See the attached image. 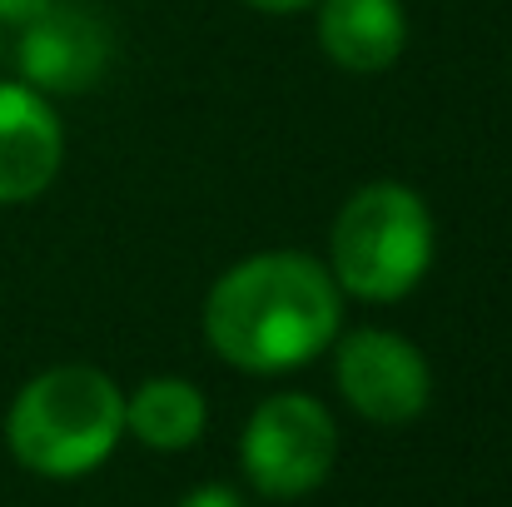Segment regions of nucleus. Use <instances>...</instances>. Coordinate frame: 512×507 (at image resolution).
<instances>
[{
    "label": "nucleus",
    "instance_id": "1",
    "mask_svg": "<svg viewBox=\"0 0 512 507\" xmlns=\"http://www.w3.org/2000/svg\"><path fill=\"white\" fill-rule=\"evenodd\" d=\"M204 334L234 368H299L339 334V284L304 254H254L209 289Z\"/></svg>",
    "mask_w": 512,
    "mask_h": 507
},
{
    "label": "nucleus",
    "instance_id": "2",
    "mask_svg": "<svg viewBox=\"0 0 512 507\" xmlns=\"http://www.w3.org/2000/svg\"><path fill=\"white\" fill-rule=\"evenodd\" d=\"M125 433L120 388L85 363H65L20 388L5 418L15 463L40 478H80L100 468Z\"/></svg>",
    "mask_w": 512,
    "mask_h": 507
},
{
    "label": "nucleus",
    "instance_id": "3",
    "mask_svg": "<svg viewBox=\"0 0 512 507\" xmlns=\"http://www.w3.org/2000/svg\"><path fill=\"white\" fill-rule=\"evenodd\" d=\"M433 264V214L408 184H368L334 219L329 274L353 299L388 304L423 284Z\"/></svg>",
    "mask_w": 512,
    "mask_h": 507
},
{
    "label": "nucleus",
    "instance_id": "4",
    "mask_svg": "<svg viewBox=\"0 0 512 507\" xmlns=\"http://www.w3.org/2000/svg\"><path fill=\"white\" fill-rule=\"evenodd\" d=\"M244 473L269 498H304L314 493L339 458V428L319 398L279 393L254 408L244 428Z\"/></svg>",
    "mask_w": 512,
    "mask_h": 507
},
{
    "label": "nucleus",
    "instance_id": "5",
    "mask_svg": "<svg viewBox=\"0 0 512 507\" xmlns=\"http://www.w3.org/2000/svg\"><path fill=\"white\" fill-rule=\"evenodd\" d=\"M339 388L368 423H408L428 408L433 373L408 338L388 329H353L339 343Z\"/></svg>",
    "mask_w": 512,
    "mask_h": 507
},
{
    "label": "nucleus",
    "instance_id": "6",
    "mask_svg": "<svg viewBox=\"0 0 512 507\" xmlns=\"http://www.w3.org/2000/svg\"><path fill=\"white\" fill-rule=\"evenodd\" d=\"M15 65L30 90L50 95H80L90 90L110 65V30L105 20L80 0H50L30 25H20Z\"/></svg>",
    "mask_w": 512,
    "mask_h": 507
},
{
    "label": "nucleus",
    "instance_id": "7",
    "mask_svg": "<svg viewBox=\"0 0 512 507\" xmlns=\"http://www.w3.org/2000/svg\"><path fill=\"white\" fill-rule=\"evenodd\" d=\"M65 135L40 90L30 85H0V204H25L45 194V184L60 174Z\"/></svg>",
    "mask_w": 512,
    "mask_h": 507
},
{
    "label": "nucleus",
    "instance_id": "8",
    "mask_svg": "<svg viewBox=\"0 0 512 507\" xmlns=\"http://www.w3.org/2000/svg\"><path fill=\"white\" fill-rule=\"evenodd\" d=\"M319 40L329 60L353 75H383L408 40V15L398 0H324Z\"/></svg>",
    "mask_w": 512,
    "mask_h": 507
},
{
    "label": "nucleus",
    "instance_id": "9",
    "mask_svg": "<svg viewBox=\"0 0 512 507\" xmlns=\"http://www.w3.org/2000/svg\"><path fill=\"white\" fill-rule=\"evenodd\" d=\"M125 428L160 453H179L204 433V398L184 378H150L125 403Z\"/></svg>",
    "mask_w": 512,
    "mask_h": 507
},
{
    "label": "nucleus",
    "instance_id": "10",
    "mask_svg": "<svg viewBox=\"0 0 512 507\" xmlns=\"http://www.w3.org/2000/svg\"><path fill=\"white\" fill-rule=\"evenodd\" d=\"M179 507H244V503H239V493H234V488L204 483V488H194V493H189Z\"/></svg>",
    "mask_w": 512,
    "mask_h": 507
},
{
    "label": "nucleus",
    "instance_id": "11",
    "mask_svg": "<svg viewBox=\"0 0 512 507\" xmlns=\"http://www.w3.org/2000/svg\"><path fill=\"white\" fill-rule=\"evenodd\" d=\"M50 0H0V25H30Z\"/></svg>",
    "mask_w": 512,
    "mask_h": 507
},
{
    "label": "nucleus",
    "instance_id": "12",
    "mask_svg": "<svg viewBox=\"0 0 512 507\" xmlns=\"http://www.w3.org/2000/svg\"><path fill=\"white\" fill-rule=\"evenodd\" d=\"M244 5H259V10H304L314 0H244Z\"/></svg>",
    "mask_w": 512,
    "mask_h": 507
}]
</instances>
